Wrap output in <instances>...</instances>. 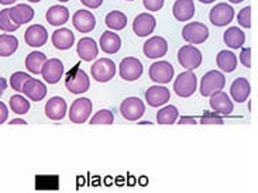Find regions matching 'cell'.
<instances>
[{"label": "cell", "mask_w": 258, "mask_h": 193, "mask_svg": "<svg viewBox=\"0 0 258 193\" xmlns=\"http://www.w3.org/2000/svg\"><path fill=\"white\" fill-rule=\"evenodd\" d=\"M51 41H52V45L56 49L67 51V49H70L74 45L75 35H74V33L71 31L70 28H58V30H55L52 33Z\"/></svg>", "instance_id": "obj_23"}, {"label": "cell", "mask_w": 258, "mask_h": 193, "mask_svg": "<svg viewBox=\"0 0 258 193\" xmlns=\"http://www.w3.org/2000/svg\"><path fill=\"white\" fill-rule=\"evenodd\" d=\"M143 71L144 68H143L141 61L134 56H127L119 65V75L121 76V79L128 81V82L137 81L140 76L143 75Z\"/></svg>", "instance_id": "obj_9"}, {"label": "cell", "mask_w": 258, "mask_h": 193, "mask_svg": "<svg viewBox=\"0 0 258 193\" xmlns=\"http://www.w3.org/2000/svg\"><path fill=\"white\" fill-rule=\"evenodd\" d=\"M19 26H16L12 19H10V14H9V7L3 9L0 12V30L5 31V33H13L19 30Z\"/></svg>", "instance_id": "obj_35"}, {"label": "cell", "mask_w": 258, "mask_h": 193, "mask_svg": "<svg viewBox=\"0 0 258 193\" xmlns=\"http://www.w3.org/2000/svg\"><path fill=\"white\" fill-rule=\"evenodd\" d=\"M19 48L17 37L12 34H0V56H12Z\"/></svg>", "instance_id": "obj_31"}, {"label": "cell", "mask_w": 258, "mask_h": 193, "mask_svg": "<svg viewBox=\"0 0 258 193\" xmlns=\"http://www.w3.org/2000/svg\"><path fill=\"white\" fill-rule=\"evenodd\" d=\"M100 48L106 54H116L121 48V38L114 31H106L100 37Z\"/></svg>", "instance_id": "obj_27"}, {"label": "cell", "mask_w": 258, "mask_h": 193, "mask_svg": "<svg viewBox=\"0 0 258 193\" xmlns=\"http://www.w3.org/2000/svg\"><path fill=\"white\" fill-rule=\"evenodd\" d=\"M233 19H234V7H231L227 3H219L210 10L209 20L216 27H224L230 24Z\"/></svg>", "instance_id": "obj_10"}, {"label": "cell", "mask_w": 258, "mask_h": 193, "mask_svg": "<svg viewBox=\"0 0 258 193\" xmlns=\"http://www.w3.org/2000/svg\"><path fill=\"white\" fill-rule=\"evenodd\" d=\"M155 26H157V20L153 14L141 13L133 21V31L139 37H148L150 34H153Z\"/></svg>", "instance_id": "obj_14"}, {"label": "cell", "mask_w": 258, "mask_h": 193, "mask_svg": "<svg viewBox=\"0 0 258 193\" xmlns=\"http://www.w3.org/2000/svg\"><path fill=\"white\" fill-rule=\"evenodd\" d=\"M77 52L78 55L81 56L82 61L91 62V61H93L98 56L99 47L93 38H91V37H84V38H81L78 41Z\"/></svg>", "instance_id": "obj_21"}, {"label": "cell", "mask_w": 258, "mask_h": 193, "mask_svg": "<svg viewBox=\"0 0 258 193\" xmlns=\"http://www.w3.org/2000/svg\"><path fill=\"white\" fill-rule=\"evenodd\" d=\"M24 41L33 48L42 47L45 42L48 41V31L41 24H33L24 33Z\"/></svg>", "instance_id": "obj_15"}, {"label": "cell", "mask_w": 258, "mask_h": 193, "mask_svg": "<svg viewBox=\"0 0 258 193\" xmlns=\"http://www.w3.org/2000/svg\"><path fill=\"white\" fill-rule=\"evenodd\" d=\"M216 65L223 72H227V74L233 72L234 69L237 68V56H236L234 52L227 51V49L220 51L216 56Z\"/></svg>", "instance_id": "obj_29"}, {"label": "cell", "mask_w": 258, "mask_h": 193, "mask_svg": "<svg viewBox=\"0 0 258 193\" xmlns=\"http://www.w3.org/2000/svg\"><path fill=\"white\" fill-rule=\"evenodd\" d=\"M143 51H144V55L147 58L157 59V58H161V56H164L168 52V42L164 37L154 35V37L148 38L144 42Z\"/></svg>", "instance_id": "obj_12"}, {"label": "cell", "mask_w": 258, "mask_h": 193, "mask_svg": "<svg viewBox=\"0 0 258 193\" xmlns=\"http://www.w3.org/2000/svg\"><path fill=\"white\" fill-rule=\"evenodd\" d=\"M47 62V56L44 52L40 51H33L30 52L26 58V68L28 69V72H31L33 75H40L42 71L44 63Z\"/></svg>", "instance_id": "obj_30"}, {"label": "cell", "mask_w": 258, "mask_h": 193, "mask_svg": "<svg viewBox=\"0 0 258 193\" xmlns=\"http://www.w3.org/2000/svg\"><path fill=\"white\" fill-rule=\"evenodd\" d=\"M113 121H114V116H113L112 111L107 110V109L98 111V113L89 120L91 124H112Z\"/></svg>", "instance_id": "obj_37"}, {"label": "cell", "mask_w": 258, "mask_h": 193, "mask_svg": "<svg viewBox=\"0 0 258 193\" xmlns=\"http://www.w3.org/2000/svg\"><path fill=\"white\" fill-rule=\"evenodd\" d=\"M91 75L96 82L106 83L112 81L116 75V65L112 59L107 58H100L95 63H92Z\"/></svg>", "instance_id": "obj_5"}, {"label": "cell", "mask_w": 258, "mask_h": 193, "mask_svg": "<svg viewBox=\"0 0 258 193\" xmlns=\"http://www.w3.org/2000/svg\"><path fill=\"white\" fill-rule=\"evenodd\" d=\"M179 117V110L174 104L165 106L164 109H160L157 113V123L158 124H174Z\"/></svg>", "instance_id": "obj_32"}, {"label": "cell", "mask_w": 258, "mask_h": 193, "mask_svg": "<svg viewBox=\"0 0 258 193\" xmlns=\"http://www.w3.org/2000/svg\"><path fill=\"white\" fill-rule=\"evenodd\" d=\"M198 88V78L192 71L182 72L176 76L174 83L175 93L179 97H190L196 92Z\"/></svg>", "instance_id": "obj_3"}, {"label": "cell", "mask_w": 258, "mask_h": 193, "mask_svg": "<svg viewBox=\"0 0 258 193\" xmlns=\"http://www.w3.org/2000/svg\"><path fill=\"white\" fill-rule=\"evenodd\" d=\"M17 0H0V5H3V6H9V5H13L16 3Z\"/></svg>", "instance_id": "obj_47"}, {"label": "cell", "mask_w": 258, "mask_h": 193, "mask_svg": "<svg viewBox=\"0 0 258 193\" xmlns=\"http://www.w3.org/2000/svg\"><path fill=\"white\" fill-rule=\"evenodd\" d=\"M30 3H38V2H41V0H27Z\"/></svg>", "instance_id": "obj_50"}, {"label": "cell", "mask_w": 258, "mask_h": 193, "mask_svg": "<svg viewBox=\"0 0 258 193\" xmlns=\"http://www.w3.org/2000/svg\"><path fill=\"white\" fill-rule=\"evenodd\" d=\"M165 0H143V5L150 12H158L164 7Z\"/></svg>", "instance_id": "obj_40"}, {"label": "cell", "mask_w": 258, "mask_h": 193, "mask_svg": "<svg viewBox=\"0 0 258 193\" xmlns=\"http://www.w3.org/2000/svg\"><path fill=\"white\" fill-rule=\"evenodd\" d=\"M172 14L178 21H188L195 16L194 0H175L172 6Z\"/></svg>", "instance_id": "obj_24"}, {"label": "cell", "mask_w": 258, "mask_h": 193, "mask_svg": "<svg viewBox=\"0 0 258 193\" xmlns=\"http://www.w3.org/2000/svg\"><path fill=\"white\" fill-rule=\"evenodd\" d=\"M224 120L219 114L206 111L201 117V124H223Z\"/></svg>", "instance_id": "obj_39"}, {"label": "cell", "mask_w": 258, "mask_h": 193, "mask_svg": "<svg viewBox=\"0 0 258 193\" xmlns=\"http://www.w3.org/2000/svg\"><path fill=\"white\" fill-rule=\"evenodd\" d=\"M7 117H9V109L3 102H0V124L6 123Z\"/></svg>", "instance_id": "obj_43"}, {"label": "cell", "mask_w": 258, "mask_h": 193, "mask_svg": "<svg viewBox=\"0 0 258 193\" xmlns=\"http://www.w3.org/2000/svg\"><path fill=\"white\" fill-rule=\"evenodd\" d=\"M45 19H47V21L51 26L59 27V26H62V24H65L67 21L70 20V10L67 7L56 5V6L49 7L48 10H47Z\"/></svg>", "instance_id": "obj_26"}, {"label": "cell", "mask_w": 258, "mask_h": 193, "mask_svg": "<svg viewBox=\"0 0 258 193\" xmlns=\"http://www.w3.org/2000/svg\"><path fill=\"white\" fill-rule=\"evenodd\" d=\"M230 3H233V5H238V3H241L243 0H229Z\"/></svg>", "instance_id": "obj_49"}, {"label": "cell", "mask_w": 258, "mask_h": 193, "mask_svg": "<svg viewBox=\"0 0 258 193\" xmlns=\"http://www.w3.org/2000/svg\"><path fill=\"white\" fill-rule=\"evenodd\" d=\"M210 107L216 113L229 116L234 110V104L231 102V99L227 96V93H224L223 90L215 92L213 95H210Z\"/></svg>", "instance_id": "obj_16"}, {"label": "cell", "mask_w": 258, "mask_h": 193, "mask_svg": "<svg viewBox=\"0 0 258 193\" xmlns=\"http://www.w3.org/2000/svg\"><path fill=\"white\" fill-rule=\"evenodd\" d=\"M30 78H33V76L28 75L26 72H14L13 75L10 76V86L16 92H23V86Z\"/></svg>", "instance_id": "obj_36"}, {"label": "cell", "mask_w": 258, "mask_h": 193, "mask_svg": "<svg viewBox=\"0 0 258 193\" xmlns=\"http://www.w3.org/2000/svg\"><path fill=\"white\" fill-rule=\"evenodd\" d=\"M58 2H62V3H65V2H70V0H58Z\"/></svg>", "instance_id": "obj_51"}, {"label": "cell", "mask_w": 258, "mask_h": 193, "mask_svg": "<svg viewBox=\"0 0 258 193\" xmlns=\"http://www.w3.org/2000/svg\"><path fill=\"white\" fill-rule=\"evenodd\" d=\"M169 99H171V93L165 86H151L146 92L147 103L151 107H161L168 103Z\"/></svg>", "instance_id": "obj_22"}, {"label": "cell", "mask_w": 258, "mask_h": 193, "mask_svg": "<svg viewBox=\"0 0 258 193\" xmlns=\"http://www.w3.org/2000/svg\"><path fill=\"white\" fill-rule=\"evenodd\" d=\"M174 67L167 61H158V62L151 63L148 69L150 79L155 83H169L174 78Z\"/></svg>", "instance_id": "obj_11"}, {"label": "cell", "mask_w": 258, "mask_h": 193, "mask_svg": "<svg viewBox=\"0 0 258 193\" xmlns=\"http://www.w3.org/2000/svg\"><path fill=\"white\" fill-rule=\"evenodd\" d=\"M250 93H251V86H250V82L245 78H237L234 82L231 83L230 95L234 102L243 103L248 99Z\"/></svg>", "instance_id": "obj_25"}, {"label": "cell", "mask_w": 258, "mask_h": 193, "mask_svg": "<svg viewBox=\"0 0 258 193\" xmlns=\"http://www.w3.org/2000/svg\"><path fill=\"white\" fill-rule=\"evenodd\" d=\"M9 14H10V19L13 21L16 26H23V24H27L30 21L34 19V9L30 7L28 5L20 3V5H16L13 7H9Z\"/></svg>", "instance_id": "obj_17"}, {"label": "cell", "mask_w": 258, "mask_h": 193, "mask_svg": "<svg viewBox=\"0 0 258 193\" xmlns=\"http://www.w3.org/2000/svg\"><path fill=\"white\" fill-rule=\"evenodd\" d=\"M65 86L74 95H82L85 92H88L91 88V81L89 76L85 72L84 69L79 65L75 68H72L68 72V75L65 76Z\"/></svg>", "instance_id": "obj_1"}, {"label": "cell", "mask_w": 258, "mask_h": 193, "mask_svg": "<svg viewBox=\"0 0 258 193\" xmlns=\"http://www.w3.org/2000/svg\"><path fill=\"white\" fill-rule=\"evenodd\" d=\"M23 93L33 102H41L47 96V86L35 78H30L23 86Z\"/></svg>", "instance_id": "obj_20"}, {"label": "cell", "mask_w": 258, "mask_h": 193, "mask_svg": "<svg viewBox=\"0 0 258 193\" xmlns=\"http://www.w3.org/2000/svg\"><path fill=\"white\" fill-rule=\"evenodd\" d=\"M127 2H134V0H127Z\"/></svg>", "instance_id": "obj_52"}, {"label": "cell", "mask_w": 258, "mask_h": 193, "mask_svg": "<svg viewBox=\"0 0 258 193\" xmlns=\"http://www.w3.org/2000/svg\"><path fill=\"white\" fill-rule=\"evenodd\" d=\"M240 61L244 65L245 68H251V48L247 47V48L241 49L240 52Z\"/></svg>", "instance_id": "obj_41"}, {"label": "cell", "mask_w": 258, "mask_h": 193, "mask_svg": "<svg viewBox=\"0 0 258 193\" xmlns=\"http://www.w3.org/2000/svg\"><path fill=\"white\" fill-rule=\"evenodd\" d=\"M93 104L88 97L77 99L70 109V120L75 124H82L91 117Z\"/></svg>", "instance_id": "obj_7"}, {"label": "cell", "mask_w": 258, "mask_h": 193, "mask_svg": "<svg viewBox=\"0 0 258 193\" xmlns=\"http://www.w3.org/2000/svg\"><path fill=\"white\" fill-rule=\"evenodd\" d=\"M237 21L240 26L244 28L251 27V6H247L241 9L237 14Z\"/></svg>", "instance_id": "obj_38"}, {"label": "cell", "mask_w": 258, "mask_h": 193, "mask_svg": "<svg viewBox=\"0 0 258 193\" xmlns=\"http://www.w3.org/2000/svg\"><path fill=\"white\" fill-rule=\"evenodd\" d=\"M120 113L128 121H136L144 116L146 104L140 97H127L120 104Z\"/></svg>", "instance_id": "obj_6"}, {"label": "cell", "mask_w": 258, "mask_h": 193, "mask_svg": "<svg viewBox=\"0 0 258 193\" xmlns=\"http://www.w3.org/2000/svg\"><path fill=\"white\" fill-rule=\"evenodd\" d=\"M201 3H205V5H209V3H213L215 0H199Z\"/></svg>", "instance_id": "obj_48"}, {"label": "cell", "mask_w": 258, "mask_h": 193, "mask_svg": "<svg viewBox=\"0 0 258 193\" xmlns=\"http://www.w3.org/2000/svg\"><path fill=\"white\" fill-rule=\"evenodd\" d=\"M9 124H27V121L26 120H21V118H16V120H12Z\"/></svg>", "instance_id": "obj_46"}, {"label": "cell", "mask_w": 258, "mask_h": 193, "mask_svg": "<svg viewBox=\"0 0 258 193\" xmlns=\"http://www.w3.org/2000/svg\"><path fill=\"white\" fill-rule=\"evenodd\" d=\"M10 109L17 113V114H26L30 110V102H28L26 97H23L21 95H14L10 97V102H9Z\"/></svg>", "instance_id": "obj_34"}, {"label": "cell", "mask_w": 258, "mask_h": 193, "mask_svg": "<svg viewBox=\"0 0 258 193\" xmlns=\"http://www.w3.org/2000/svg\"><path fill=\"white\" fill-rule=\"evenodd\" d=\"M105 23L110 30H123L127 26V17L126 14L119 10H113L110 13H107L105 19Z\"/></svg>", "instance_id": "obj_33"}, {"label": "cell", "mask_w": 258, "mask_h": 193, "mask_svg": "<svg viewBox=\"0 0 258 193\" xmlns=\"http://www.w3.org/2000/svg\"><path fill=\"white\" fill-rule=\"evenodd\" d=\"M81 3L85 7H89V9H98V7L102 6L103 0H81Z\"/></svg>", "instance_id": "obj_42"}, {"label": "cell", "mask_w": 258, "mask_h": 193, "mask_svg": "<svg viewBox=\"0 0 258 193\" xmlns=\"http://www.w3.org/2000/svg\"><path fill=\"white\" fill-rule=\"evenodd\" d=\"M67 110H68L67 102H65V99L59 96L51 97L45 104V116L49 120H55V121L63 120L65 114H67Z\"/></svg>", "instance_id": "obj_19"}, {"label": "cell", "mask_w": 258, "mask_h": 193, "mask_svg": "<svg viewBox=\"0 0 258 193\" xmlns=\"http://www.w3.org/2000/svg\"><path fill=\"white\" fill-rule=\"evenodd\" d=\"M41 75L44 81L51 85H55L61 81L63 75V63L58 58H51L47 59V62L44 63L41 71Z\"/></svg>", "instance_id": "obj_13"}, {"label": "cell", "mask_w": 258, "mask_h": 193, "mask_svg": "<svg viewBox=\"0 0 258 193\" xmlns=\"http://www.w3.org/2000/svg\"><path fill=\"white\" fill-rule=\"evenodd\" d=\"M223 40L227 47H230L231 49H238L241 48L245 42V34L244 31L238 27H230L224 31Z\"/></svg>", "instance_id": "obj_28"}, {"label": "cell", "mask_w": 258, "mask_h": 193, "mask_svg": "<svg viewBox=\"0 0 258 193\" xmlns=\"http://www.w3.org/2000/svg\"><path fill=\"white\" fill-rule=\"evenodd\" d=\"M202 52L194 45H183L178 51V61L186 71H194L202 65Z\"/></svg>", "instance_id": "obj_8"}, {"label": "cell", "mask_w": 258, "mask_h": 193, "mask_svg": "<svg viewBox=\"0 0 258 193\" xmlns=\"http://www.w3.org/2000/svg\"><path fill=\"white\" fill-rule=\"evenodd\" d=\"M179 120H176L178 121V124H196V120L195 117H190V116H182V117H178Z\"/></svg>", "instance_id": "obj_44"}, {"label": "cell", "mask_w": 258, "mask_h": 193, "mask_svg": "<svg viewBox=\"0 0 258 193\" xmlns=\"http://www.w3.org/2000/svg\"><path fill=\"white\" fill-rule=\"evenodd\" d=\"M72 24L79 33H91L96 27V19L89 10H78L72 17Z\"/></svg>", "instance_id": "obj_18"}, {"label": "cell", "mask_w": 258, "mask_h": 193, "mask_svg": "<svg viewBox=\"0 0 258 193\" xmlns=\"http://www.w3.org/2000/svg\"><path fill=\"white\" fill-rule=\"evenodd\" d=\"M182 37L190 45L203 44L209 38V28L206 27L203 23L192 21V23H188L185 27L182 28Z\"/></svg>", "instance_id": "obj_4"}, {"label": "cell", "mask_w": 258, "mask_h": 193, "mask_svg": "<svg viewBox=\"0 0 258 193\" xmlns=\"http://www.w3.org/2000/svg\"><path fill=\"white\" fill-rule=\"evenodd\" d=\"M6 88H7V82H6V79H5V78H2V76H0V96H2V95H3V93H5V90H6Z\"/></svg>", "instance_id": "obj_45"}, {"label": "cell", "mask_w": 258, "mask_h": 193, "mask_svg": "<svg viewBox=\"0 0 258 193\" xmlns=\"http://www.w3.org/2000/svg\"><path fill=\"white\" fill-rule=\"evenodd\" d=\"M226 85V76L220 71H209L208 74H205L201 81V95L205 97H209L215 92L223 90Z\"/></svg>", "instance_id": "obj_2"}]
</instances>
